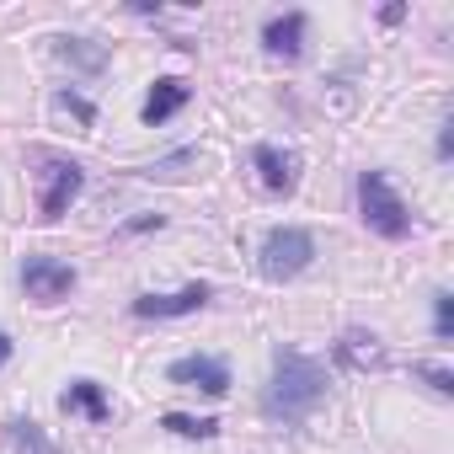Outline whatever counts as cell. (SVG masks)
Here are the masks:
<instances>
[{
	"mask_svg": "<svg viewBox=\"0 0 454 454\" xmlns=\"http://www.w3.org/2000/svg\"><path fill=\"white\" fill-rule=\"evenodd\" d=\"M321 401H326V369L300 348H278L273 353V380L262 390V411L273 422H305Z\"/></svg>",
	"mask_w": 454,
	"mask_h": 454,
	"instance_id": "obj_1",
	"label": "cell"
},
{
	"mask_svg": "<svg viewBox=\"0 0 454 454\" xmlns=\"http://www.w3.org/2000/svg\"><path fill=\"white\" fill-rule=\"evenodd\" d=\"M150 224H160V214H139V219H129L123 231H150Z\"/></svg>",
	"mask_w": 454,
	"mask_h": 454,
	"instance_id": "obj_19",
	"label": "cell"
},
{
	"mask_svg": "<svg viewBox=\"0 0 454 454\" xmlns=\"http://www.w3.org/2000/svg\"><path fill=\"white\" fill-rule=\"evenodd\" d=\"M12 443H17L22 454H59V449L49 443V433H43L38 422H27V417H17V422H12Z\"/></svg>",
	"mask_w": 454,
	"mask_h": 454,
	"instance_id": "obj_14",
	"label": "cell"
},
{
	"mask_svg": "<svg viewBox=\"0 0 454 454\" xmlns=\"http://www.w3.org/2000/svg\"><path fill=\"white\" fill-rule=\"evenodd\" d=\"M262 49L278 54V59H300V49H305V12L273 17V22L262 27Z\"/></svg>",
	"mask_w": 454,
	"mask_h": 454,
	"instance_id": "obj_9",
	"label": "cell"
},
{
	"mask_svg": "<svg viewBox=\"0 0 454 454\" xmlns=\"http://www.w3.org/2000/svg\"><path fill=\"white\" fill-rule=\"evenodd\" d=\"M65 411H81L86 422H107V395H102V385L97 380H75L70 390H65Z\"/></svg>",
	"mask_w": 454,
	"mask_h": 454,
	"instance_id": "obj_12",
	"label": "cell"
},
{
	"mask_svg": "<svg viewBox=\"0 0 454 454\" xmlns=\"http://www.w3.org/2000/svg\"><path fill=\"white\" fill-rule=\"evenodd\" d=\"M59 54L81 70H102L107 65V49H91V38H59Z\"/></svg>",
	"mask_w": 454,
	"mask_h": 454,
	"instance_id": "obj_15",
	"label": "cell"
},
{
	"mask_svg": "<svg viewBox=\"0 0 454 454\" xmlns=\"http://www.w3.org/2000/svg\"><path fill=\"white\" fill-rule=\"evenodd\" d=\"M310 262H316V236H310V231H300V224H278V231H268V236H262V252H257L262 278L289 284V278H300Z\"/></svg>",
	"mask_w": 454,
	"mask_h": 454,
	"instance_id": "obj_3",
	"label": "cell"
},
{
	"mask_svg": "<svg viewBox=\"0 0 454 454\" xmlns=\"http://www.w3.org/2000/svg\"><path fill=\"white\" fill-rule=\"evenodd\" d=\"M22 284H27V294L38 305H54V300H65L75 289V268L59 262V257H27L22 262Z\"/></svg>",
	"mask_w": 454,
	"mask_h": 454,
	"instance_id": "obj_5",
	"label": "cell"
},
{
	"mask_svg": "<svg viewBox=\"0 0 454 454\" xmlns=\"http://www.w3.org/2000/svg\"><path fill=\"white\" fill-rule=\"evenodd\" d=\"M252 166H257V176H262L268 192H294V182H300V160L289 150H278V145H257Z\"/></svg>",
	"mask_w": 454,
	"mask_h": 454,
	"instance_id": "obj_8",
	"label": "cell"
},
{
	"mask_svg": "<svg viewBox=\"0 0 454 454\" xmlns=\"http://www.w3.org/2000/svg\"><path fill=\"white\" fill-rule=\"evenodd\" d=\"M433 332H438V342H449V332H454V300L449 294H433Z\"/></svg>",
	"mask_w": 454,
	"mask_h": 454,
	"instance_id": "obj_17",
	"label": "cell"
},
{
	"mask_svg": "<svg viewBox=\"0 0 454 454\" xmlns=\"http://www.w3.org/2000/svg\"><path fill=\"white\" fill-rule=\"evenodd\" d=\"M411 380H422L433 395H454V374L438 369V364H411Z\"/></svg>",
	"mask_w": 454,
	"mask_h": 454,
	"instance_id": "obj_16",
	"label": "cell"
},
{
	"mask_svg": "<svg viewBox=\"0 0 454 454\" xmlns=\"http://www.w3.org/2000/svg\"><path fill=\"white\" fill-rule=\"evenodd\" d=\"M160 427H166V433H176V438H214V433H219V422H214V417H182V411H166V417H160Z\"/></svg>",
	"mask_w": 454,
	"mask_h": 454,
	"instance_id": "obj_13",
	"label": "cell"
},
{
	"mask_svg": "<svg viewBox=\"0 0 454 454\" xmlns=\"http://www.w3.org/2000/svg\"><path fill=\"white\" fill-rule=\"evenodd\" d=\"M187 97H192V86H187V81H176V75L155 81V91L145 97V123H150V129H155V123H166L171 113H182V107H187Z\"/></svg>",
	"mask_w": 454,
	"mask_h": 454,
	"instance_id": "obj_10",
	"label": "cell"
},
{
	"mask_svg": "<svg viewBox=\"0 0 454 454\" xmlns=\"http://www.w3.org/2000/svg\"><path fill=\"white\" fill-rule=\"evenodd\" d=\"M208 305V284H187L176 294H139L134 300V316L139 321H171V316H192Z\"/></svg>",
	"mask_w": 454,
	"mask_h": 454,
	"instance_id": "obj_7",
	"label": "cell"
},
{
	"mask_svg": "<svg viewBox=\"0 0 454 454\" xmlns=\"http://www.w3.org/2000/svg\"><path fill=\"white\" fill-rule=\"evenodd\" d=\"M171 385H187V390H203V395H224L231 390V369H224V358H208V353H187L166 369Z\"/></svg>",
	"mask_w": 454,
	"mask_h": 454,
	"instance_id": "obj_6",
	"label": "cell"
},
{
	"mask_svg": "<svg viewBox=\"0 0 454 454\" xmlns=\"http://www.w3.org/2000/svg\"><path fill=\"white\" fill-rule=\"evenodd\" d=\"M86 187V176H81V166L75 160H65V155H43V192H38V214L43 219H59L70 203H75V192Z\"/></svg>",
	"mask_w": 454,
	"mask_h": 454,
	"instance_id": "obj_4",
	"label": "cell"
},
{
	"mask_svg": "<svg viewBox=\"0 0 454 454\" xmlns=\"http://www.w3.org/2000/svg\"><path fill=\"white\" fill-rule=\"evenodd\" d=\"M59 102H65V107H70V113H75L81 123H91V118H97V113H91V102H86V97H75V91H65Z\"/></svg>",
	"mask_w": 454,
	"mask_h": 454,
	"instance_id": "obj_18",
	"label": "cell"
},
{
	"mask_svg": "<svg viewBox=\"0 0 454 454\" xmlns=\"http://www.w3.org/2000/svg\"><path fill=\"white\" fill-rule=\"evenodd\" d=\"M337 364L342 369H380L385 364V348H380V337L374 332H342V342H337Z\"/></svg>",
	"mask_w": 454,
	"mask_h": 454,
	"instance_id": "obj_11",
	"label": "cell"
},
{
	"mask_svg": "<svg viewBox=\"0 0 454 454\" xmlns=\"http://www.w3.org/2000/svg\"><path fill=\"white\" fill-rule=\"evenodd\" d=\"M358 208H364V224L385 241H406L411 236V208L401 203V192L390 187L385 171H364L358 176Z\"/></svg>",
	"mask_w": 454,
	"mask_h": 454,
	"instance_id": "obj_2",
	"label": "cell"
},
{
	"mask_svg": "<svg viewBox=\"0 0 454 454\" xmlns=\"http://www.w3.org/2000/svg\"><path fill=\"white\" fill-rule=\"evenodd\" d=\"M6 358H12V337L0 332V369H6Z\"/></svg>",
	"mask_w": 454,
	"mask_h": 454,
	"instance_id": "obj_20",
	"label": "cell"
}]
</instances>
